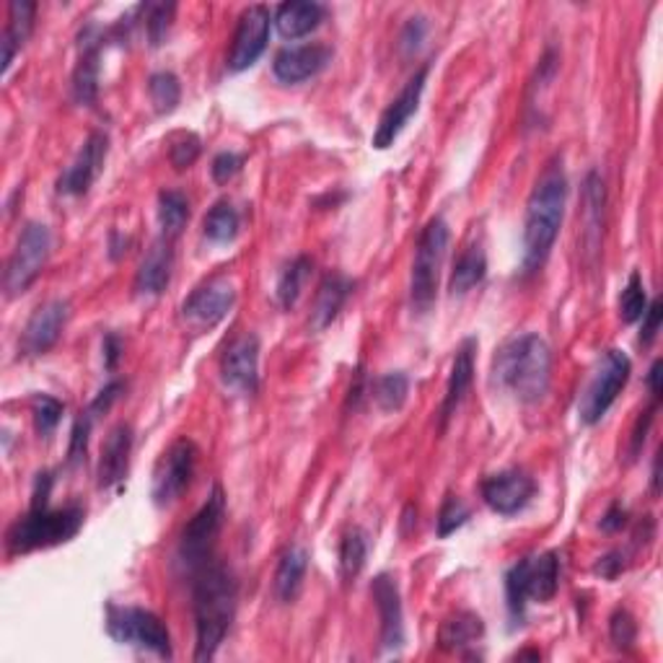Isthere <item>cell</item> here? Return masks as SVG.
Listing matches in <instances>:
<instances>
[{"mask_svg":"<svg viewBox=\"0 0 663 663\" xmlns=\"http://www.w3.org/2000/svg\"><path fill=\"white\" fill-rule=\"evenodd\" d=\"M193 606H195V630L197 648L195 661H210L221 648L231 622L236 617L238 584L234 573L221 560H208L193 573Z\"/></svg>","mask_w":663,"mask_h":663,"instance_id":"cell-1","label":"cell"},{"mask_svg":"<svg viewBox=\"0 0 663 663\" xmlns=\"http://www.w3.org/2000/svg\"><path fill=\"white\" fill-rule=\"evenodd\" d=\"M567 205V176L560 161H552L539 176L526 202L524 272H537L557 242Z\"/></svg>","mask_w":663,"mask_h":663,"instance_id":"cell-2","label":"cell"},{"mask_svg":"<svg viewBox=\"0 0 663 663\" xmlns=\"http://www.w3.org/2000/svg\"><path fill=\"white\" fill-rule=\"evenodd\" d=\"M492 379L524 405L542 400L552 381V351L547 340L529 332L503 343L492 360Z\"/></svg>","mask_w":663,"mask_h":663,"instance_id":"cell-3","label":"cell"},{"mask_svg":"<svg viewBox=\"0 0 663 663\" xmlns=\"http://www.w3.org/2000/svg\"><path fill=\"white\" fill-rule=\"evenodd\" d=\"M84 508L81 505H65V508H50V505H32V511L9 529L5 544L11 555H29L34 550H47L71 542L84 526Z\"/></svg>","mask_w":663,"mask_h":663,"instance_id":"cell-4","label":"cell"},{"mask_svg":"<svg viewBox=\"0 0 663 663\" xmlns=\"http://www.w3.org/2000/svg\"><path fill=\"white\" fill-rule=\"evenodd\" d=\"M451 242L449 223L441 216L430 218L420 231L418 249L413 259V275H409V304L415 314H428L439 296V278L443 259H446Z\"/></svg>","mask_w":663,"mask_h":663,"instance_id":"cell-5","label":"cell"},{"mask_svg":"<svg viewBox=\"0 0 663 663\" xmlns=\"http://www.w3.org/2000/svg\"><path fill=\"white\" fill-rule=\"evenodd\" d=\"M560 589V555L557 552H542L518 560L505 576V593H508V610L514 617H524L529 601L547 604L555 599Z\"/></svg>","mask_w":663,"mask_h":663,"instance_id":"cell-6","label":"cell"},{"mask_svg":"<svg viewBox=\"0 0 663 663\" xmlns=\"http://www.w3.org/2000/svg\"><path fill=\"white\" fill-rule=\"evenodd\" d=\"M633 373V364L622 351H606L599 360L589 386L580 394L578 418L584 426H597V422L610 413V407L617 402L622 389L627 386Z\"/></svg>","mask_w":663,"mask_h":663,"instance_id":"cell-7","label":"cell"},{"mask_svg":"<svg viewBox=\"0 0 663 663\" xmlns=\"http://www.w3.org/2000/svg\"><path fill=\"white\" fill-rule=\"evenodd\" d=\"M107 630L122 646H138L159 659H172V635L154 612L140 606H109Z\"/></svg>","mask_w":663,"mask_h":663,"instance_id":"cell-8","label":"cell"},{"mask_svg":"<svg viewBox=\"0 0 663 663\" xmlns=\"http://www.w3.org/2000/svg\"><path fill=\"white\" fill-rule=\"evenodd\" d=\"M223 518H225V495L216 484L208 501L202 503V508L189 518V524L184 526L182 531L180 560L189 573H195L197 567H202L208 560H213V547L223 529Z\"/></svg>","mask_w":663,"mask_h":663,"instance_id":"cell-9","label":"cell"},{"mask_svg":"<svg viewBox=\"0 0 663 663\" xmlns=\"http://www.w3.org/2000/svg\"><path fill=\"white\" fill-rule=\"evenodd\" d=\"M52 255V234L45 223H29L13 246L9 265H5V291L9 296H22L45 270Z\"/></svg>","mask_w":663,"mask_h":663,"instance_id":"cell-10","label":"cell"},{"mask_svg":"<svg viewBox=\"0 0 663 663\" xmlns=\"http://www.w3.org/2000/svg\"><path fill=\"white\" fill-rule=\"evenodd\" d=\"M197 446L189 439H176L172 446L163 451L154 471V503L159 508H169L184 495V490L193 482L197 469Z\"/></svg>","mask_w":663,"mask_h":663,"instance_id":"cell-11","label":"cell"},{"mask_svg":"<svg viewBox=\"0 0 663 663\" xmlns=\"http://www.w3.org/2000/svg\"><path fill=\"white\" fill-rule=\"evenodd\" d=\"M270 9H265V5H249V9L238 16L234 42H231L229 52V71L242 73L262 58L270 39Z\"/></svg>","mask_w":663,"mask_h":663,"instance_id":"cell-12","label":"cell"},{"mask_svg":"<svg viewBox=\"0 0 663 663\" xmlns=\"http://www.w3.org/2000/svg\"><path fill=\"white\" fill-rule=\"evenodd\" d=\"M428 73H430V65H422L420 71H415L413 78H409L405 88L400 91V97H396L392 105L384 109V114H381V120H379V127H376V133H373V146L379 150H386L389 146H394V140L400 138L402 130L407 127V122L413 120V114L420 109L422 91H426V84H428Z\"/></svg>","mask_w":663,"mask_h":663,"instance_id":"cell-13","label":"cell"},{"mask_svg":"<svg viewBox=\"0 0 663 663\" xmlns=\"http://www.w3.org/2000/svg\"><path fill=\"white\" fill-rule=\"evenodd\" d=\"M537 492V482L524 469H505L482 482V501L501 516L521 514Z\"/></svg>","mask_w":663,"mask_h":663,"instance_id":"cell-14","label":"cell"},{"mask_svg":"<svg viewBox=\"0 0 663 663\" xmlns=\"http://www.w3.org/2000/svg\"><path fill=\"white\" fill-rule=\"evenodd\" d=\"M236 288L229 278H213L189 293L182 304V317L195 327H216L234 309Z\"/></svg>","mask_w":663,"mask_h":663,"instance_id":"cell-15","label":"cell"},{"mask_svg":"<svg viewBox=\"0 0 663 663\" xmlns=\"http://www.w3.org/2000/svg\"><path fill=\"white\" fill-rule=\"evenodd\" d=\"M109 154V138L105 133H91L81 146L71 167L60 174L58 193L67 197H81L91 189V184L99 180Z\"/></svg>","mask_w":663,"mask_h":663,"instance_id":"cell-16","label":"cell"},{"mask_svg":"<svg viewBox=\"0 0 663 663\" xmlns=\"http://www.w3.org/2000/svg\"><path fill=\"white\" fill-rule=\"evenodd\" d=\"M221 379L234 392L255 394L259 386V340L255 334H238L231 340L221 358Z\"/></svg>","mask_w":663,"mask_h":663,"instance_id":"cell-17","label":"cell"},{"mask_svg":"<svg viewBox=\"0 0 663 663\" xmlns=\"http://www.w3.org/2000/svg\"><path fill=\"white\" fill-rule=\"evenodd\" d=\"M67 317H71V304L63 298L47 300L45 306H39L32 314V319L26 321L22 332V347L24 355H45L50 347L58 343L60 334H63Z\"/></svg>","mask_w":663,"mask_h":663,"instance_id":"cell-18","label":"cell"},{"mask_svg":"<svg viewBox=\"0 0 663 663\" xmlns=\"http://www.w3.org/2000/svg\"><path fill=\"white\" fill-rule=\"evenodd\" d=\"M101 32L97 26H86L78 37V63L73 71V99L78 105L91 107L99 97V60H101Z\"/></svg>","mask_w":663,"mask_h":663,"instance_id":"cell-19","label":"cell"},{"mask_svg":"<svg viewBox=\"0 0 663 663\" xmlns=\"http://www.w3.org/2000/svg\"><path fill=\"white\" fill-rule=\"evenodd\" d=\"M332 60V50L327 45H296L285 47L272 60V73L280 84H300L321 73Z\"/></svg>","mask_w":663,"mask_h":663,"instance_id":"cell-20","label":"cell"},{"mask_svg":"<svg viewBox=\"0 0 663 663\" xmlns=\"http://www.w3.org/2000/svg\"><path fill=\"white\" fill-rule=\"evenodd\" d=\"M371 593L381 619V646L386 651H396L405 642V614H402L400 589H396L392 576L381 573L373 578Z\"/></svg>","mask_w":663,"mask_h":663,"instance_id":"cell-21","label":"cell"},{"mask_svg":"<svg viewBox=\"0 0 663 663\" xmlns=\"http://www.w3.org/2000/svg\"><path fill=\"white\" fill-rule=\"evenodd\" d=\"M133 428L127 422H120L109 430L105 446H101V459H99V488L109 490L114 484L125 480L130 469V454H133Z\"/></svg>","mask_w":663,"mask_h":663,"instance_id":"cell-22","label":"cell"},{"mask_svg":"<svg viewBox=\"0 0 663 663\" xmlns=\"http://www.w3.org/2000/svg\"><path fill=\"white\" fill-rule=\"evenodd\" d=\"M174 270V249L172 238H159V242L150 244V249L143 257L138 275H135V291L140 296H159L167 291L169 280H172Z\"/></svg>","mask_w":663,"mask_h":663,"instance_id":"cell-23","label":"cell"},{"mask_svg":"<svg viewBox=\"0 0 663 663\" xmlns=\"http://www.w3.org/2000/svg\"><path fill=\"white\" fill-rule=\"evenodd\" d=\"M475 351L477 343L475 340H467L459 347V353H456L454 366H451V376H449V384H446V394H443V405H441V428L446 426L451 415L459 409V405L464 402V396H467L471 379H475Z\"/></svg>","mask_w":663,"mask_h":663,"instance_id":"cell-24","label":"cell"},{"mask_svg":"<svg viewBox=\"0 0 663 663\" xmlns=\"http://www.w3.org/2000/svg\"><path fill=\"white\" fill-rule=\"evenodd\" d=\"M272 22H275L280 37L300 39L319 29V24L324 22V5L309 3V0H291V3L278 5Z\"/></svg>","mask_w":663,"mask_h":663,"instance_id":"cell-25","label":"cell"},{"mask_svg":"<svg viewBox=\"0 0 663 663\" xmlns=\"http://www.w3.org/2000/svg\"><path fill=\"white\" fill-rule=\"evenodd\" d=\"M351 291H353V280L340 275V272H334V275H327L324 280H321L317 300H314V311H311L314 330H327V327L337 319V314L343 311Z\"/></svg>","mask_w":663,"mask_h":663,"instance_id":"cell-26","label":"cell"},{"mask_svg":"<svg viewBox=\"0 0 663 663\" xmlns=\"http://www.w3.org/2000/svg\"><path fill=\"white\" fill-rule=\"evenodd\" d=\"M306 570H309V552L304 547H291L280 557L278 570H275V597L280 604H293L298 599L300 589H304Z\"/></svg>","mask_w":663,"mask_h":663,"instance_id":"cell-27","label":"cell"},{"mask_svg":"<svg viewBox=\"0 0 663 663\" xmlns=\"http://www.w3.org/2000/svg\"><path fill=\"white\" fill-rule=\"evenodd\" d=\"M34 13H37V5L29 3V0H13L9 5V24H5L3 32V73H9L16 52L32 37Z\"/></svg>","mask_w":663,"mask_h":663,"instance_id":"cell-28","label":"cell"},{"mask_svg":"<svg viewBox=\"0 0 663 663\" xmlns=\"http://www.w3.org/2000/svg\"><path fill=\"white\" fill-rule=\"evenodd\" d=\"M484 635V622L475 612H456L443 619L439 630V642L443 651H464V648L475 646Z\"/></svg>","mask_w":663,"mask_h":663,"instance_id":"cell-29","label":"cell"},{"mask_svg":"<svg viewBox=\"0 0 663 663\" xmlns=\"http://www.w3.org/2000/svg\"><path fill=\"white\" fill-rule=\"evenodd\" d=\"M484 275H488V257H484V249L477 244L469 246V249L456 259L454 270H451V296H464V293H469L475 285L482 283Z\"/></svg>","mask_w":663,"mask_h":663,"instance_id":"cell-30","label":"cell"},{"mask_svg":"<svg viewBox=\"0 0 663 663\" xmlns=\"http://www.w3.org/2000/svg\"><path fill=\"white\" fill-rule=\"evenodd\" d=\"M238 225H242L238 210L229 200H221L208 210V216H205L202 234L208 236L213 244H229L236 238Z\"/></svg>","mask_w":663,"mask_h":663,"instance_id":"cell-31","label":"cell"},{"mask_svg":"<svg viewBox=\"0 0 663 663\" xmlns=\"http://www.w3.org/2000/svg\"><path fill=\"white\" fill-rule=\"evenodd\" d=\"M371 394H373L376 407H379L381 413H396V409H400L407 402L409 376L402 373V371H392V373L379 376V379L373 381Z\"/></svg>","mask_w":663,"mask_h":663,"instance_id":"cell-32","label":"cell"},{"mask_svg":"<svg viewBox=\"0 0 663 663\" xmlns=\"http://www.w3.org/2000/svg\"><path fill=\"white\" fill-rule=\"evenodd\" d=\"M311 268L314 265L309 257H296L288 268L280 272L275 296H278V304L283 306V309H293V306L298 304L300 291H304L306 280H309Z\"/></svg>","mask_w":663,"mask_h":663,"instance_id":"cell-33","label":"cell"},{"mask_svg":"<svg viewBox=\"0 0 663 663\" xmlns=\"http://www.w3.org/2000/svg\"><path fill=\"white\" fill-rule=\"evenodd\" d=\"M189 221V200L184 197L180 189H163L159 195V223L163 236L172 238Z\"/></svg>","mask_w":663,"mask_h":663,"instance_id":"cell-34","label":"cell"},{"mask_svg":"<svg viewBox=\"0 0 663 663\" xmlns=\"http://www.w3.org/2000/svg\"><path fill=\"white\" fill-rule=\"evenodd\" d=\"M148 94L150 101H154V109L159 114H172L176 107H180L182 99V84L174 73L161 71L154 73L148 78Z\"/></svg>","mask_w":663,"mask_h":663,"instance_id":"cell-35","label":"cell"},{"mask_svg":"<svg viewBox=\"0 0 663 663\" xmlns=\"http://www.w3.org/2000/svg\"><path fill=\"white\" fill-rule=\"evenodd\" d=\"M368 557V544L364 531L353 529L347 531L343 544H340V573L343 578H355L360 570H364Z\"/></svg>","mask_w":663,"mask_h":663,"instance_id":"cell-36","label":"cell"},{"mask_svg":"<svg viewBox=\"0 0 663 663\" xmlns=\"http://www.w3.org/2000/svg\"><path fill=\"white\" fill-rule=\"evenodd\" d=\"M65 405L60 400H54L50 394H37L32 402V415H34V428H37L39 435H50L54 433V428L60 426L63 420Z\"/></svg>","mask_w":663,"mask_h":663,"instance_id":"cell-37","label":"cell"},{"mask_svg":"<svg viewBox=\"0 0 663 663\" xmlns=\"http://www.w3.org/2000/svg\"><path fill=\"white\" fill-rule=\"evenodd\" d=\"M648 309V296H646V285H642L640 272H633L630 280H627L625 291L619 296V317L627 324L633 321H640L642 314Z\"/></svg>","mask_w":663,"mask_h":663,"instance_id":"cell-38","label":"cell"},{"mask_svg":"<svg viewBox=\"0 0 663 663\" xmlns=\"http://www.w3.org/2000/svg\"><path fill=\"white\" fill-rule=\"evenodd\" d=\"M143 13H146V34L150 39V45H161L163 37H167L169 26H172L174 3H150V5H140Z\"/></svg>","mask_w":663,"mask_h":663,"instance_id":"cell-39","label":"cell"},{"mask_svg":"<svg viewBox=\"0 0 663 663\" xmlns=\"http://www.w3.org/2000/svg\"><path fill=\"white\" fill-rule=\"evenodd\" d=\"M469 521V508L464 505L459 498L446 495V501L441 505V514H439V537L446 539L454 535L456 529H462L464 524Z\"/></svg>","mask_w":663,"mask_h":663,"instance_id":"cell-40","label":"cell"},{"mask_svg":"<svg viewBox=\"0 0 663 663\" xmlns=\"http://www.w3.org/2000/svg\"><path fill=\"white\" fill-rule=\"evenodd\" d=\"M197 156H200V138L195 133H180L172 140V146H169V159H172L174 169H180V172L193 167Z\"/></svg>","mask_w":663,"mask_h":663,"instance_id":"cell-41","label":"cell"},{"mask_svg":"<svg viewBox=\"0 0 663 663\" xmlns=\"http://www.w3.org/2000/svg\"><path fill=\"white\" fill-rule=\"evenodd\" d=\"M610 638L619 651H630L638 640V625H635V617L627 610H617L610 619Z\"/></svg>","mask_w":663,"mask_h":663,"instance_id":"cell-42","label":"cell"},{"mask_svg":"<svg viewBox=\"0 0 663 663\" xmlns=\"http://www.w3.org/2000/svg\"><path fill=\"white\" fill-rule=\"evenodd\" d=\"M91 422H94V415L88 413V409H86V413H81V418L75 420L73 433H71V449H67V459H71V464H78V462L86 459Z\"/></svg>","mask_w":663,"mask_h":663,"instance_id":"cell-43","label":"cell"},{"mask_svg":"<svg viewBox=\"0 0 663 663\" xmlns=\"http://www.w3.org/2000/svg\"><path fill=\"white\" fill-rule=\"evenodd\" d=\"M244 167V156L234 154V150H223V154H218L213 159V167H210V172H213V180L218 184L231 182L234 176L242 172Z\"/></svg>","mask_w":663,"mask_h":663,"instance_id":"cell-44","label":"cell"},{"mask_svg":"<svg viewBox=\"0 0 663 663\" xmlns=\"http://www.w3.org/2000/svg\"><path fill=\"white\" fill-rule=\"evenodd\" d=\"M426 34H428V22H426V19H422V16L409 19V22L405 24V29H402V39H400L402 50H405L407 54L418 50L422 39H426Z\"/></svg>","mask_w":663,"mask_h":663,"instance_id":"cell-45","label":"cell"},{"mask_svg":"<svg viewBox=\"0 0 663 663\" xmlns=\"http://www.w3.org/2000/svg\"><path fill=\"white\" fill-rule=\"evenodd\" d=\"M661 319H663L661 304H659V300H653V304L646 309V314H642V330H640V343L642 345L653 343L655 334L661 332Z\"/></svg>","mask_w":663,"mask_h":663,"instance_id":"cell-46","label":"cell"},{"mask_svg":"<svg viewBox=\"0 0 663 663\" xmlns=\"http://www.w3.org/2000/svg\"><path fill=\"white\" fill-rule=\"evenodd\" d=\"M122 389H125V384H122V381H112V384H107V386L99 392L97 400L91 402V407H88V413H91L94 418H97L99 413H107V409L114 405V400H118Z\"/></svg>","mask_w":663,"mask_h":663,"instance_id":"cell-47","label":"cell"},{"mask_svg":"<svg viewBox=\"0 0 663 663\" xmlns=\"http://www.w3.org/2000/svg\"><path fill=\"white\" fill-rule=\"evenodd\" d=\"M625 570V557H622V552H610V555H604L597 563V573L604 578H617L619 573Z\"/></svg>","mask_w":663,"mask_h":663,"instance_id":"cell-48","label":"cell"},{"mask_svg":"<svg viewBox=\"0 0 663 663\" xmlns=\"http://www.w3.org/2000/svg\"><path fill=\"white\" fill-rule=\"evenodd\" d=\"M653 413H655V405L648 407L646 413H642L640 418H638V426H635V433H633V456L640 454L642 443H646L648 428H651V422H653Z\"/></svg>","mask_w":663,"mask_h":663,"instance_id":"cell-49","label":"cell"},{"mask_svg":"<svg viewBox=\"0 0 663 663\" xmlns=\"http://www.w3.org/2000/svg\"><path fill=\"white\" fill-rule=\"evenodd\" d=\"M625 524H627V511L622 508V505H612V508L604 514V518H601L599 526L604 531H610V535H614V531L625 529Z\"/></svg>","mask_w":663,"mask_h":663,"instance_id":"cell-50","label":"cell"},{"mask_svg":"<svg viewBox=\"0 0 663 663\" xmlns=\"http://www.w3.org/2000/svg\"><path fill=\"white\" fill-rule=\"evenodd\" d=\"M120 351H122V345H120L118 334H107V340H105V366L109 368V371H112V368L118 366Z\"/></svg>","mask_w":663,"mask_h":663,"instance_id":"cell-51","label":"cell"},{"mask_svg":"<svg viewBox=\"0 0 663 663\" xmlns=\"http://www.w3.org/2000/svg\"><path fill=\"white\" fill-rule=\"evenodd\" d=\"M648 386H651L653 400L659 402L661 400V360H655V364L651 366V371H648Z\"/></svg>","mask_w":663,"mask_h":663,"instance_id":"cell-52","label":"cell"},{"mask_svg":"<svg viewBox=\"0 0 663 663\" xmlns=\"http://www.w3.org/2000/svg\"><path fill=\"white\" fill-rule=\"evenodd\" d=\"M516 659H537V661H539V653H529V651H526V653H518Z\"/></svg>","mask_w":663,"mask_h":663,"instance_id":"cell-53","label":"cell"}]
</instances>
